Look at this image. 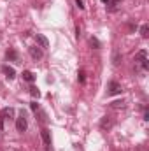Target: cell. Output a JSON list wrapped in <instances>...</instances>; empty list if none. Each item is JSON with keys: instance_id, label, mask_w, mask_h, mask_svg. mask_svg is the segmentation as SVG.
Returning <instances> with one entry per match:
<instances>
[{"instance_id": "obj_1", "label": "cell", "mask_w": 149, "mask_h": 151, "mask_svg": "<svg viewBox=\"0 0 149 151\" xmlns=\"http://www.w3.org/2000/svg\"><path fill=\"white\" fill-rule=\"evenodd\" d=\"M27 128H28V121H27V114L23 113H19V118L16 119V130L18 132H27Z\"/></svg>"}, {"instance_id": "obj_2", "label": "cell", "mask_w": 149, "mask_h": 151, "mask_svg": "<svg viewBox=\"0 0 149 151\" xmlns=\"http://www.w3.org/2000/svg\"><path fill=\"white\" fill-rule=\"evenodd\" d=\"M112 127H114V119H112L111 116H104L100 119V130L102 132H109Z\"/></svg>"}, {"instance_id": "obj_3", "label": "cell", "mask_w": 149, "mask_h": 151, "mask_svg": "<svg viewBox=\"0 0 149 151\" xmlns=\"http://www.w3.org/2000/svg\"><path fill=\"white\" fill-rule=\"evenodd\" d=\"M123 91V88H121V84L117 83V81H111L109 83V86H107V95H119Z\"/></svg>"}, {"instance_id": "obj_4", "label": "cell", "mask_w": 149, "mask_h": 151, "mask_svg": "<svg viewBox=\"0 0 149 151\" xmlns=\"http://www.w3.org/2000/svg\"><path fill=\"white\" fill-rule=\"evenodd\" d=\"M28 51H30V56H32L34 60H40V58H42V49H40L39 46H32V47H28Z\"/></svg>"}, {"instance_id": "obj_5", "label": "cell", "mask_w": 149, "mask_h": 151, "mask_svg": "<svg viewBox=\"0 0 149 151\" xmlns=\"http://www.w3.org/2000/svg\"><path fill=\"white\" fill-rule=\"evenodd\" d=\"M40 137H42V142H44L46 146H51V132H49L47 128H42V130H40Z\"/></svg>"}, {"instance_id": "obj_6", "label": "cell", "mask_w": 149, "mask_h": 151, "mask_svg": "<svg viewBox=\"0 0 149 151\" xmlns=\"http://www.w3.org/2000/svg\"><path fill=\"white\" fill-rule=\"evenodd\" d=\"M35 40H37V44H39V47H40V49H42V47H49V40H47L46 35L37 34V35H35Z\"/></svg>"}, {"instance_id": "obj_7", "label": "cell", "mask_w": 149, "mask_h": 151, "mask_svg": "<svg viewBox=\"0 0 149 151\" xmlns=\"http://www.w3.org/2000/svg\"><path fill=\"white\" fill-rule=\"evenodd\" d=\"M2 72L5 74L7 79H14V77H16V70H14L12 67H9V65H2Z\"/></svg>"}, {"instance_id": "obj_8", "label": "cell", "mask_w": 149, "mask_h": 151, "mask_svg": "<svg viewBox=\"0 0 149 151\" xmlns=\"http://www.w3.org/2000/svg\"><path fill=\"white\" fill-rule=\"evenodd\" d=\"M5 58H7L9 62H19V56H18L16 49H7V53H5Z\"/></svg>"}, {"instance_id": "obj_9", "label": "cell", "mask_w": 149, "mask_h": 151, "mask_svg": "<svg viewBox=\"0 0 149 151\" xmlns=\"http://www.w3.org/2000/svg\"><path fill=\"white\" fill-rule=\"evenodd\" d=\"M14 107H4L2 109V114H0V118H5V119H9V118H12L14 116Z\"/></svg>"}, {"instance_id": "obj_10", "label": "cell", "mask_w": 149, "mask_h": 151, "mask_svg": "<svg viewBox=\"0 0 149 151\" xmlns=\"http://www.w3.org/2000/svg\"><path fill=\"white\" fill-rule=\"evenodd\" d=\"M146 58H148V51H146V49H140V51L135 55V62H139V63H140L142 60H146Z\"/></svg>"}, {"instance_id": "obj_11", "label": "cell", "mask_w": 149, "mask_h": 151, "mask_svg": "<svg viewBox=\"0 0 149 151\" xmlns=\"http://www.w3.org/2000/svg\"><path fill=\"white\" fill-rule=\"evenodd\" d=\"M102 4L111 7V11H116V5H119V0H102Z\"/></svg>"}, {"instance_id": "obj_12", "label": "cell", "mask_w": 149, "mask_h": 151, "mask_svg": "<svg viewBox=\"0 0 149 151\" xmlns=\"http://www.w3.org/2000/svg\"><path fill=\"white\" fill-rule=\"evenodd\" d=\"M23 79H25V81H28V83H34V79H35V76L32 74V72H30V70H23Z\"/></svg>"}, {"instance_id": "obj_13", "label": "cell", "mask_w": 149, "mask_h": 151, "mask_svg": "<svg viewBox=\"0 0 149 151\" xmlns=\"http://www.w3.org/2000/svg\"><path fill=\"white\" fill-rule=\"evenodd\" d=\"M125 107V100L121 99V100H114L111 104V109H123Z\"/></svg>"}, {"instance_id": "obj_14", "label": "cell", "mask_w": 149, "mask_h": 151, "mask_svg": "<svg viewBox=\"0 0 149 151\" xmlns=\"http://www.w3.org/2000/svg\"><path fill=\"white\" fill-rule=\"evenodd\" d=\"M90 46H91L93 49H100V46H102V44H100V40H98L97 37H91V39H90Z\"/></svg>"}, {"instance_id": "obj_15", "label": "cell", "mask_w": 149, "mask_h": 151, "mask_svg": "<svg viewBox=\"0 0 149 151\" xmlns=\"http://www.w3.org/2000/svg\"><path fill=\"white\" fill-rule=\"evenodd\" d=\"M140 35H142L144 39L149 37V25H148V23H144V25L140 27Z\"/></svg>"}, {"instance_id": "obj_16", "label": "cell", "mask_w": 149, "mask_h": 151, "mask_svg": "<svg viewBox=\"0 0 149 151\" xmlns=\"http://www.w3.org/2000/svg\"><path fill=\"white\" fill-rule=\"evenodd\" d=\"M30 95H32L34 99H39V97H40V91H39L37 86H32V88H30Z\"/></svg>"}, {"instance_id": "obj_17", "label": "cell", "mask_w": 149, "mask_h": 151, "mask_svg": "<svg viewBox=\"0 0 149 151\" xmlns=\"http://www.w3.org/2000/svg\"><path fill=\"white\" fill-rule=\"evenodd\" d=\"M77 79H79V83H84V81H86V74H84V70H79Z\"/></svg>"}, {"instance_id": "obj_18", "label": "cell", "mask_w": 149, "mask_h": 151, "mask_svg": "<svg viewBox=\"0 0 149 151\" xmlns=\"http://www.w3.org/2000/svg\"><path fill=\"white\" fill-rule=\"evenodd\" d=\"M121 63V56H119V53H114V65H119Z\"/></svg>"}, {"instance_id": "obj_19", "label": "cell", "mask_w": 149, "mask_h": 151, "mask_svg": "<svg viewBox=\"0 0 149 151\" xmlns=\"http://www.w3.org/2000/svg\"><path fill=\"white\" fill-rule=\"evenodd\" d=\"M140 65H142V69H144V70H148V69H149V60H148V58H146V60H142V62H140Z\"/></svg>"}, {"instance_id": "obj_20", "label": "cell", "mask_w": 149, "mask_h": 151, "mask_svg": "<svg viewBox=\"0 0 149 151\" xmlns=\"http://www.w3.org/2000/svg\"><path fill=\"white\" fill-rule=\"evenodd\" d=\"M75 5H77V7H79V9H84V7H86V5H84V2H82V0H75Z\"/></svg>"}, {"instance_id": "obj_21", "label": "cell", "mask_w": 149, "mask_h": 151, "mask_svg": "<svg viewBox=\"0 0 149 151\" xmlns=\"http://www.w3.org/2000/svg\"><path fill=\"white\" fill-rule=\"evenodd\" d=\"M30 109H32V111H39V104L37 102H32V104H30Z\"/></svg>"}, {"instance_id": "obj_22", "label": "cell", "mask_w": 149, "mask_h": 151, "mask_svg": "<svg viewBox=\"0 0 149 151\" xmlns=\"http://www.w3.org/2000/svg\"><path fill=\"white\" fill-rule=\"evenodd\" d=\"M0 128H4V123H2V118H0Z\"/></svg>"}, {"instance_id": "obj_23", "label": "cell", "mask_w": 149, "mask_h": 151, "mask_svg": "<svg viewBox=\"0 0 149 151\" xmlns=\"http://www.w3.org/2000/svg\"><path fill=\"white\" fill-rule=\"evenodd\" d=\"M77 151H82V150H81V148H79V150H77Z\"/></svg>"}]
</instances>
